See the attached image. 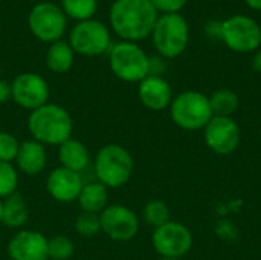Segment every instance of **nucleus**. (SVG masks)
I'll list each match as a JSON object with an SVG mask.
<instances>
[{"label":"nucleus","instance_id":"1","mask_svg":"<svg viewBox=\"0 0 261 260\" xmlns=\"http://www.w3.org/2000/svg\"><path fill=\"white\" fill-rule=\"evenodd\" d=\"M109 17L113 32L122 41L136 43L151 35L159 14L150 0H115Z\"/></svg>","mask_w":261,"mask_h":260},{"label":"nucleus","instance_id":"2","mask_svg":"<svg viewBox=\"0 0 261 260\" xmlns=\"http://www.w3.org/2000/svg\"><path fill=\"white\" fill-rule=\"evenodd\" d=\"M28 130L32 139L41 143L43 146L58 147L72 138L73 120L64 107L54 103H46L29 113Z\"/></svg>","mask_w":261,"mask_h":260},{"label":"nucleus","instance_id":"3","mask_svg":"<svg viewBox=\"0 0 261 260\" xmlns=\"http://www.w3.org/2000/svg\"><path fill=\"white\" fill-rule=\"evenodd\" d=\"M93 169L96 179L107 188H121L132 179L135 161L124 146L106 144L98 150Z\"/></svg>","mask_w":261,"mask_h":260},{"label":"nucleus","instance_id":"4","mask_svg":"<svg viewBox=\"0 0 261 260\" xmlns=\"http://www.w3.org/2000/svg\"><path fill=\"white\" fill-rule=\"evenodd\" d=\"M171 121L182 130L197 132L203 130L214 116L210 98L197 90H185L173 97L170 104Z\"/></svg>","mask_w":261,"mask_h":260},{"label":"nucleus","instance_id":"5","mask_svg":"<svg viewBox=\"0 0 261 260\" xmlns=\"http://www.w3.org/2000/svg\"><path fill=\"white\" fill-rule=\"evenodd\" d=\"M110 69L125 83H141L150 75V57L132 41L115 43L109 51Z\"/></svg>","mask_w":261,"mask_h":260},{"label":"nucleus","instance_id":"6","mask_svg":"<svg viewBox=\"0 0 261 260\" xmlns=\"http://www.w3.org/2000/svg\"><path fill=\"white\" fill-rule=\"evenodd\" d=\"M153 44L162 58H176L184 54L190 41V26L180 14L159 15L151 32Z\"/></svg>","mask_w":261,"mask_h":260},{"label":"nucleus","instance_id":"7","mask_svg":"<svg viewBox=\"0 0 261 260\" xmlns=\"http://www.w3.org/2000/svg\"><path fill=\"white\" fill-rule=\"evenodd\" d=\"M220 40L234 52H254L261 46L260 25L248 15H232L222 21Z\"/></svg>","mask_w":261,"mask_h":260},{"label":"nucleus","instance_id":"8","mask_svg":"<svg viewBox=\"0 0 261 260\" xmlns=\"http://www.w3.org/2000/svg\"><path fill=\"white\" fill-rule=\"evenodd\" d=\"M69 44L75 54L86 57L102 55L113 46L109 28L93 18L78 21L73 26L69 34Z\"/></svg>","mask_w":261,"mask_h":260},{"label":"nucleus","instance_id":"9","mask_svg":"<svg viewBox=\"0 0 261 260\" xmlns=\"http://www.w3.org/2000/svg\"><path fill=\"white\" fill-rule=\"evenodd\" d=\"M28 25L35 38L44 43L60 41L66 32L67 20L63 9L52 2H40L32 6Z\"/></svg>","mask_w":261,"mask_h":260},{"label":"nucleus","instance_id":"10","mask_svg":"<svg viewBox=\"0 0 261 260\" xmlns=\"http://www.w3.org/2000/svg\"><path fill=\"white\" fill-rule=\"evenodd\" d=\"M151 245L161 257L182 259L193 248V234L182 222L170 221L153 230Z\"/></svg>","mask_w":261,"mask_h":260},{"label":"nucleus","instance_id":"11","mask_svg":"<svg viewBox=\"0 0 261 260\" xmlns=\"http://www.w3.org/2000/svg\"><path fill=\"white\" fill-rule=\"evenodd\" d=\"M101 231L115 242H128L136 238L141 221L138 215L127 205L112 204L107 205L101 215Z\"/></svg>","mask_w":261,"mask_h":260},{"label":"nucleus","instance_id":"12","mask_svg":"<svg viewBox=\"0 0 261 260\" xmlns=\"http://www.w3.org/2000/svg\"><path fill=\"white\" fill-rule=\"evenodd\" d=\"M11 100L32 112L41 106H44L46 103H49V84L47 81L35 72H21L18 75H15V78L11 83Z\"/></svg>","mask_w":261,"mask_h":260},{"label":"nucleus","instance_id":"13","mask_svg":"<svg viewBox=\"0 0 261 260\" xmlns=\"http://www.w3.org/2000/svg\"><path fill=\"white\" fill-rule=\"evenodd\" d=\"M202 132L206 147L220 156L232 155L242 141V132L234 118L213 116Z\"/></svg>","mask_w":261,"mask_h":260},{"label":"nucleus","instance_id":"14","mask_svg":"<svg viewBox=\"0 0 261 260\" xmlns=\"http://www.w3.org/2000/svg\"><path fill=\"white\" fill-rule=\"evenodd\" d=\"M6 251L11 260H47V238L35 230H18Z\"/></svg>","mask_w":261,"mask_h":260},{"label":"nucleus","instance_id":"15","mask_svg":"<svg viewBox=\"0 0 261 260\" xmlns=\"http://www.w3.org/2000/svg\"><path fill=\"white\" fill-rule=\"evenodd\" d=\"M83 178L81 173L67 170L64 167L54 169L46 179V190L50 198L61 204H70L78 199L83 190Z\"/></svg>","mask_w":261,"mask_h":260},{"label":"nucleus","instance_id":"16","mask_svg":"<svg viewBox=\"0 0 261 260\" xmlns=\"http://www.w3.org/2000/svg\"><path fill=\"white\" fill-rule=\"evenodd\" d=\"M138 97L144 107L153 112H161L170 107L173 101V90L162 75H148L139 83Z\"/></svg>","mask_w":261,"mask_h":260},{"label":"nucleus","instance_id":"17","mask_svg":"<svg viewBox=\"0 0 261 260\" xmlns=\"http://www.w3.org/2000/svg\"><path fill=\"white\" fill-rule=\"evenodd\" d=\"M17 169L26 176L40 175L47 164V152L46 146L35 139H28L20 143L17 156H15Z\"/></svg>","mask_w":261,"mask_h":260},{"label":"nucleus","instance_id":"18","mask_svg":"<svg viewBox=\"0 0 261 260\" xmlns=\"http://www.w3.org/2000/svg\"><path fill=\"white\" fill-rule=\"evenodd\" d=\"M58 161L60 167L81 173L90 164V155L84 143L75 138H69L58 146Z\"/></svg>","mask_w":261,"mask_h":260},{"label":"nucleus","instance_id":"19","mask_svg":"<svg viewBox=\"0 0 261 260\" xmlns=\"http://www.w3.org/2000/svg\"><path fill=\"white\" fill-rule=\"evenodd\" d=\"M29 218V210L24 198L20 193H14L2 201V224L8 228H21Z\"/></svg>","mask_w":261,"mask_h":260},{"label":"nucleus","instance_id":"20","mask_svg":"<svg viewBox=\"0 0 261 260\" xmlns=\"http://www.w3.org/2000/svg\"><path fill=\"white\" fill-rule=\"evenodd\" d=\"M76 201L84 213L101 215V211L109 205V188L99 181L84 184Z\"/></svg>","mask_w":261,"mask_h":260},{"label":"nucleus","instance_id":"21","mask_svg":"<svg viewBox=\"0 0 261 260\" xmlns=\"http://www.w3.org/2000/svg\"><path fill=\"white\" fill-rule=\"evenodd\" d=\"M75 52L66 41H55L49 46L46 54V66L55 74H66L72 69Z\"/></svg>","mask_w":261,"mask_h":260},{"label":"nucleus","instance_id":"22","mask_svg":"<svg viewBox=\"0 0 261 260\" xmlns=\"http://www.w3.org/2000/svg\"><path fill=\"white\" fill-rule=\"evenodd\" d=\"M210 104L214 116H226L232 118V115L239 110L240 98L231 89H217L210 97Z\"/></svg>","mask_w":261,"mask_h":260},{"label":"nucleus","instance_id":"23","mask_svg":"<svg viewBox=\"0 0 261 260\" xmlns=\"http://www.w3.org/2000/svg\"><path fill=\"white\" fill-rule=\"evenodd\" d=\"M142 221L153 230L162 227L164 224L171 221V213L168 205L161 199L148 201L142 208Z\"/></svg>","mask_w":261,"mask_h":260},{"label":"nucleus","instance_id":"24","mask_svg":"<svg viewBox=\"0 0 261 260\" xmlns=\"http://www.w3.org/2000/svg\"><path fill=\"white\" fill-rule=\"evenodd\" d=\"M98 8V0H61L63 12L78 21L90 20Z\"/></svg>","mask_w":261,"mask_h":260},{"label":"nucleus","instance_id":"25","mask_svg":"<svg viewBox=\"0 0 261 260\" xmlns=\"http://www.w3.org/2000/svg\"><path fill=\"white\" fill-rule=\"evenodd\" d=\"M75 253V244L70 238L57 234L47 239V259L69 260Z\"/></svg>","mask_w":261,"mask_h":260},{"label":"nucleus","instance_id":"26","mask_svg":"<svg viewBox=\"0 0 261 260\" xmlns=\"http://www.w3.org/2000/svg\"><path fill=\"white\" fill-rule=\"evenodd\" d=\"M18 187V172L12 162L0 161V199L17 193Z\"/></svg>","mask_w":261,"mask_h":260},{"label":"nucleus","instance_id":"27","mask_svg":"<svg viewBox=\"0 0 261 260\" xmlns=\"http://www.w3.org/2000/svg\"><path fill=\"white\" fill-rule=\"evenodd\" d=\"M75 230L83 238H95L101 231V219H99V215L81 211V215L76 218Z\"/></svg>","mask_w":261,"mask_h":260},{"label":"nucleus","instance_id":"28","mask_svg":"<svg viewBox=\"0 0 261 260\" xmlns=\"http://www.w3.org/2000/svg\"><path fill=\"white\" fill-rule=\"evenodd\" d=\"M18 147H20V143L15 138V135L6 130H0V161L2 162L15 161Z\"/></svg>","mask_w":261,"mask_h":260},{"label":"nucleus","instance_id":"29","mask_svg":"<svg viewBox=\"0 0 261 260\" xmlns=\"http://www.w3.org/2000/svg\"><path fill=\"white\" fill-rule=\"evenodd\" d=\"M158 14L161 12L162 15L167 14H180V11L185 8L187 0H150Z\"/></svg>","mask_w":261,"mask_h":260},{"label":"nucleus","instance_id":"30","mask_svg":"<svg viewBox=\"0 0 261 260\" xmlns=\"http://www.w3.org/2000/svg\"><path fill=\"white\" fill-rule=\"evenodd\" d=\"M12 93H11V83L0 78V106L6 104L11 100Z\"/></svg>","mask_w":261,"mask_h":260},{"label":"nucleus","instance_id":"31","mask_svg":"<svg viewBox=\"0 0 261 260\" xmlns=\"http://www.w3.org/2000/svg\"><path fill=\"white\" fill-rule=\"evenodd\" d=\"M252 67H254L255 72L261 74V48H258V49L255 51V54H254V57H252Z\"/></svg>","mask_w":261,"mask_h":260},{"label":"nucleus","instance_id":"32","mask_svg":"<svg viewBox=\"0 0 261 260\" xmlns=\"http://www.w3.org/2000/svg\"><path fill=\"white\" fill-rule=\"evenodd\" d=\"M245 2L249 8H252L255 11H261V0H245Z\"/></svg>","mask_w":261,"mask_h":260},{"label":"nucleus","instance_id":"33","mask_svg":"<svg viewBox=\"0 0 261 260\" xmlns=\"http://www.w3.org/2000/svg\"><path fill=\"white\" fill-rule=\"evenodd\" d=\"M0 224H2V199H0Z\"/></svg>","mask_w":261,"mask_h":260},{"label":"nucleus","instance_id":"34","mask_svg":"<svg viewBox=\"0 0 261 260\" xmlns=\"http://www.w3.org/2000/svg\"><path fill=\"white\" fill-rule=\"evenodd\" d=\"M159 260H182V259H165V257H161Z\"/></svg>","mask_w":261,"mask_h":260},{"label":"nucleus","instance_id":"35","mask_svg":"<svg viewBox=\"0 0 261 260\" xmlns=\"http://www.w3.org/2000/svg\"><path fill=\"white\" fill-rule=\"evenodd\" d=\"M47 260H50V259H47Z\"/></svg>","mask_w":261,"mask_h":260}]
</instances>
